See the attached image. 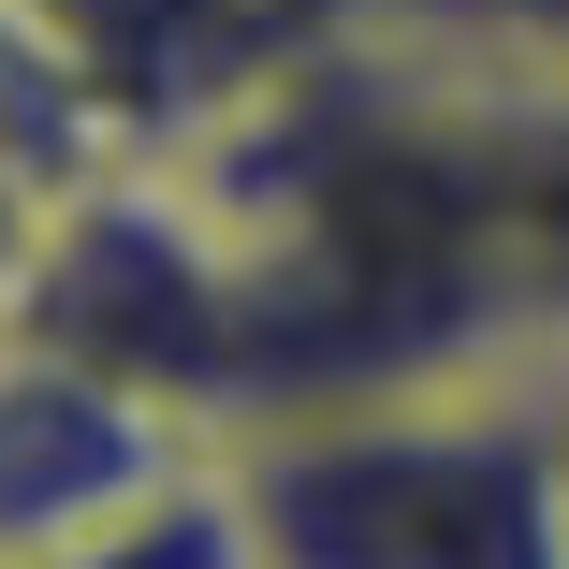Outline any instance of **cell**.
I'll use <instances>...</instances> for the list:
<instances>
[{"instance_id": "obj_1", "label": "cell", "mask_w": 569, "mask_h": 569, "mask_svg": "<svg viewBox=\"0 0 569 569\" xmlns=\"http://www.w3.org/2000/svg\"><path fill=\"white\" fill-rule=\"evenodd\" d=\"M263 569H569V366H438L249 409Z\"/></svg>"}, {"instance_id": "obj_2", "label": "cell", "mask_w": 569, "mask_h": 569, "mask_svg": "<svg viewBox=\"0 0 569 569\" xmlns=\"http://www.w3.org/2000/svg\"><path fill=\"white\" fill-rule=\"evenodd\" d=\"M190 452H219V438L176 395H147L132 366L73 351L44 321H0V569L88 540L102 511H132L147 482H176Z\"/></svg>"}, {"instance_id": "obj_3", "label": "cell", "mask_w": 569, "mask_h": 569, "mask_svg": "<svg viewBox=\"0 0 569 569\" xmlns=\"http://www.w3.org/2000/svg\"><path fill=\"white\" fill-rule=\"evenodd\" d=\"M30 569H263L249 497H234V452H190L176 482H147L132 511H102L88 540H59V555H30Z\"/></svg>"}, {"instance_id": "obj_4", "label": "cell", "mask_w": 569, "mask_h": 569, "mask_svg": "<svg viewBox=\"0 0 569 569\" xmlns=\"http://www.w3.org/2000/svg\"><path fill=\"white\" fill-rule=\"evenodd\" d=\"M351 16L423 44H569V0H351Z\"/></svg>"}]
</instances>
